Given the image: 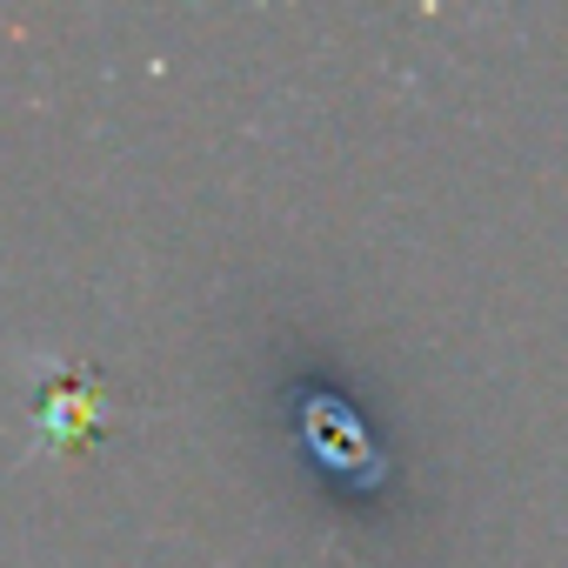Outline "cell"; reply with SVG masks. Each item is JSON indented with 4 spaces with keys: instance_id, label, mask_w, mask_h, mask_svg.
Listing matches in <instances>:
<instances>
[{
    "instance_id": "cell-1",
    "label": "cell",
    "mask_w": 568,
    "mask_h": 568,
    "mask_svg": "<svg viewBox=\"0 0 568 568\" xmlns=\"http://www.w3.org/2000/svg\"><path fill=\"white\" fill-rule=\"evenodd\" d=\"M94 415H101V395H94V388H68V395L48 408V442H81V435L94 428Z\"/></svg>"
}]
</instances>
